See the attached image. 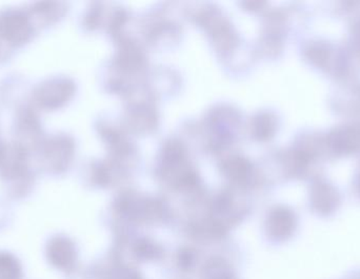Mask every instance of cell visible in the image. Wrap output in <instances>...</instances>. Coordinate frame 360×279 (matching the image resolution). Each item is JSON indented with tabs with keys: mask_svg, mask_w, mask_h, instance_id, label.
Listing matches in <instances>:
<instances>
[{
	"mask_svg": "<svg viewBox=\"0 0 360 279\" xmlns=\"http://www.w3.org/2000/svg\"><path fill=\"white\" fill-rule=\"evenodd\" d=\"M115 279H141L139 278V275L135 273H132L130 271H124L120 272L117 276H116Z\"/></svg>",
	"mask_w": 360,
	"mask_h": 279,
	"instance_id": "9c48e42d",
	"label": "cell"
},
{
	"mask_svg": "<svg viewBox=\"0 0 360 279\" xmlns=\"http://www.w3.org/2000/svg\"><path fill=\"white\" fill-rule=\"evenodd\" d=\"M218 279H232L230 278V276H221V278H219Z\"/></svg>",
	"mask_w": 360,
	"mask_h": 279,
	"instance_id": "30bf717a",
	"label": "cell"
},
{
	"mask_svg": "<svg viewBox=\"0 0 360 279\" xmlns=\"http://www.w3.org/2000/svg\"><path fill=\"white\" fill-rule=\"evenodd\" d=\"M229 177L233 179H243V177L249 174L250 166L245 160L241 158H234L226 162V169Z\"/></svg>",
	"mask_w": 360,
	"mask_h": 279,
	"instance_id": "ba28073f",
	"label": "cell"
},
{
	"mask_svg": "<svg viewBox=\"0 0 360 279\" xmlns=\"http://www.w3.org/2000/svg\"><path fill=\"white\" fill-rule=\"evenodd\" d=\"M74 93V84L69 80H59L40 89L36 94L38 103L46 108L59 107L71 98Z\"/></svg>",
	"mask_w": 360,
	"mask_h": 279,
	"instance_id": "7a4b0ae2",
	"label": "cell"
},
{
	"mask_svg": "<svg viewBox=\"0 0 360 279\" xmlns=\"http://www.w3.org/2000/svg\"><path fill=\"white\" fill-rule=\"evenodd\" d=\"M2 21L8 23V27L1 25L0 29L4 30V35L6 39H12L14 38L15 42L22 41L25 40V37L29 36V25L23 17L20 16H8L2 17Z\"/></svg>",
	"mask_w": 360,
	"mask_h": 279,
	"instance_id": "5b68a950",
	"label": "cell"
},
{
	"mask_svg": "<svg viewBox=\"0 0 360 279\" xmlns=\"http://www.w3.org/2000/svg\"><path fill=\"white\" fill-rule=\"evenodd\" d=\"M129 122L132 124L133 130L141 132V131H148L156 126L158 118H156L153 110L150 108L139 107L133 110L132 114L129 117Z\"/></svg>",
	"mask_w": 360,
	"mask_h": 279,
	"instance_id": "52a82bcc",
	"label": "cell"
},
{
	"mask_svg": "<svg viewBox=\"0 0 360 279\" xmlns=\"http://www.w3.org/2000/svg\"><path fill=\"white\" fill-rule=\"evenodd\" d=\"M294 223L295 219L290 211L287 209H277L269 219V230L276 238H285L293 231Z\"/></svg>",
	"mask_w": 360,
	"mask_h": 279,
	"instance_id": "3957f363",
	"label": "cell"
},
{
	"mask_svg": "<svg viewBox=\"0 0 360 279\" xmlns=\"http://www.w3.org/2000/svg\"><path fill=\"white\" fill-rule=\"evenodd\" d=\"M275 130H276V120L271 114H259L252 122V135L257 141H269L274 136Z\"/></svg>",
	"mask_w": 360,
	"mask_h": 279,
	"instance_id": "277c9868",
	"label": "cell"
},
{
	"mask_svg": "<svg viewBox=\"0 0 360 279\" xmlns=\"http://www.w3.org/2000/svg\"><path fill=\"white\" fill-rule=\"evenodd\" d=\"M331 145L340 151H354L360 145V130L349 128L335 132L332 135Z\"/></svg>",
	"mask_w": 360,
	"mask_h": 279,
	"instance_id": "8992f818",
	"label": "cell"
},
{
	"mask_svg": "<svg viewBox=\"0 0 360 279\" xmlns=\"http://www.w3.org/2000/svg\"><path fill=\"white\" fill-rule=\"evenodd\" d=\"M198 21L213 38L218 52L226 54L236 46L238 42L237 34L228 19L222 17L219 12L214 10L205 11L198 17Z\"/></svg>",
	"mask_w": 360,
	"mask_h": 279,
	"instance_id": "6da1fadb",
	"label": "cell"
}]
</instances>
